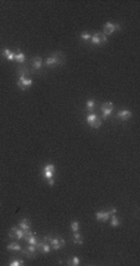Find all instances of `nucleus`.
<instances>
[{
  "instance_id": "nucleus-19",
  "label": "nucleus",
  "mask_w": 140,
  "mask_h": 266,
  "mask_svg": "<svg viewBox=\"0 0 140 266\" xmlns=\"http://www.w3.org/2000/svg\"><path fill=\"white\" fill-rule=\"evenodd\" d=\"M73 243L77 244V245H82L83 244V238H82V235L78 231L73 233Z\"/></svg>"
},
{
  "instance_id": "nucleus-3",
  "label": "nucleus",
  "mask_w": 140,
  "mask_h": 266,
  "mask_svg": "<svg viewBox=\"0 0 140 266\" xmlns=\"http://www.w3.org/2000/svg\"><path fill=\"white\" fill-rule=\"evenodd\" d=\"M44 240L47 241V243L51 245V248H52L53 250H60V249L63 248L65 244H66L65 239H63V238H60V236H51V235H47V236H45Z\"/></svg>"
},
{
  "instance_id": "nucleus-25",
  "label": "nucleus",
  "mask_w": 140,
  "mask_h": 266,
  "mask_svg": "<svg viewBox=\"0 0 140 266\" xmlns=\"http://www.w3.org/2000/svg\"><path fill=\"white\" fill-rule=\"evenodd\" d=\"M86 108H87V110H88V111H92L94 108H95V102H94L93 99H89V100H87Z\"/></svg>"
},
{
  "instance_id": "nucleus-4",
  "label": "nucleus",
  "mask_w": 140,
  "mask_h": 266,
  "mask_svg": "<svg viewBox=\"0 0 140 266\" xmlns=\"http://www.w3.org/2000/svg\"><path fill=\"white\" fill-rule=\"evenodd\" d=\"M86 120H87V123L91 125V128H94V129H98V128H100V125H102V120H100V118H99L95 113H89V114H87Z\"/></svg>"
},
{
  "instance_id": "nucleus-1",
  "label": "nucleus",
  "mask_w": 140,
  "mask_h": 266,
  "mask_svg": "<svg viewBox=\"0 0 140 266\" xmlns=\"http://www.w3.org/2000/svg\"><path fill=\"white\" fill-rule=\"evenodd\" d=\"M27 68L20 66L19 69H17V73H19V81H17V87L21 89V91H26L29 87L32 86V79L31 78H27Z\"/></svg>"
},
{
  "instance_id": "nucleus-2",
  "label": "nucleus",
  "mask_w": 140,
  "mask_h": 266,
  "mask_svg": "<svg viewBox=\"0 0 140 266\" xmlns=\"http://www.w3.org/2000/svg\"><path fill=\"white\" fill-rule=\"evenodd\" d=\"M45 63H46L47 67H56V66L63 64L65 63V56L62 52H53L50 57H47Z\"/></svg>"
},
{
  "instance_id": "nucleus-24",
  "label": "nucleus",
  "mask_w": 140,
  "mask_h": 266,
  "mask_svg": "<svg viewBox=\"0 0 140 266\" xmlns=\"http://www.w3.org/2000/svg\"><path fill=\"white\" fill-rule=\"evenodd\" d=\"M71 230H72L73 233L80 230V222H78V220H73V222H71Z\"/></svg>"
},
{
  "instance_id": "nucleus-22",
  "label": "nucleus",
  "mask_w": 140,
  "mask_h": 266,
  "mask_svg": "<svg viewBox=\"0 0 140 266\" xmlns=\"http://www.w3.org/2000/svg\"><path fill=\"white\" fill-rule=\"evenodd\" d=\"M120 225V219L115 215V214H112V219H110V226L115 228V226H119Z\"/></svg>"
},
{
  "instance_id": "nucleus-12",
  "label": "nucleus",
  "mask_w": 140,
  "mask_h": 266,
  "mask_svg": "<svg viewBox=\"0 0 140 266\" xmlns=\"http://www.w3.org/2000/svg\"><path fill=\"white\" fill-rule=\"evenodd\" d=\"M37 251V245H31V244H27V248L24 250V254L27 255L29 258H34L35 254Z\"/></svg>"
},
{
  "instance_id": "nucleus-27",
  "label": "nucleus",
  "mask_w": 140,
  "mask_h": 266,
  "mask_svg": "<svg viewBox=\"0 0 140 266\" xmlns=\"http://www.w3.org/2000/svg\"><path fill=\"white\" fill-rule=\"evenodd\" d=\"M47 183H48V186H53V184H55V180H53V178L47 180Z\"/></svg>"
},
{
  "instance_id": "nucleus-6",
  "label": "nucleus",
  "mask_w": 140,
  "mask_h": 266,
  "mask_svg": "<svg viewBox=\"0 0 140 266\" xmlns=\"http://www.w3.org/2000/svg\"><path fill=\"white\" fill-rule=\"evenodd\" d=\"M113 109H114V105L112 102H107L104 103L103 105L100 106V111H102V118L103 119H108L110 116V114L113 113Z\"/></svg>"
},
{
  "instance_id": "nucleus-11",
  "label": "nucleus",
  "mask_w": 140,
  "mask_h": 266,
  "mask_svg": "<svg viewBox=\"0 0 140 266\" xmlns=\"http://www.w3.org/2000/svg\"><path fill=\"white\" fill-rule=\"evenodd\" d=\"M132 116H133V113H132L130 110H127V109H124V110H120V111L117 114V118H118L119 120H123V121H127V120H129Z\"/></svg>"
},
{
  "instance_id": "nucleus-23",
  "label": "nucleus",
  "mask_w": 140,
  "mask_h": 266,
  "mask_svg": "<svg viewBox=\"0 0 140 266\" xmlns=\"http://www.w3.org/2000/svg\"><path fill=\"white\" fill-rule=\"evenodd\" d=\"M80 263H81V260H80L78 256H73V258H71V259L67 261L68 265H73V266H78L80 265Z\"/></svg>"
},
{
  "instance_id": "nucleus-9",
  "label": "nucleus",
  "mask_w": 140,
  "mask_h": 266,
  "mask_svg": "<svg viewBox=\"0 0 140 266\" xmlns=\"http://www.w3.org/2000/svg\"><path fill=\"white\" fill-rule=\"evenodd\" d=\"M112 213H110V209L109 211H99V212L95 213V219L98 222H108L109 218H110Z\"/></svg>"
},
{
  "instance_id": "nucleus-5",
  "label": "nucleus",
  "mask_w": 140,
  "mask_h": 266,
  "mask_svg": "<svg viewBox=\"0 0 140 266\" xmlns=\"http://www.w3.org/2000/svg\"><path fill=\"white\" fill-rule=\"evenodd\" d=\"M117 30H122V26L119 24H113V22H107L104 26H103V34L105 36L108 35H112L114 31Z\"/></svg>"
},
{
  "instance_id": "nucleus-7",
  "label": "nucleus",
  "mask_w": 140,
  "mask_h": 266,
  "mask_svg": "<svg viewBox=\"0 0 140 266\" xmlns=\"http://www.w3.org/2000/svg\"><path fill=\"white\" fill-rule=\"evenodd\" d=\"M55 165L53 163H47L46 166H44L42 168V176L45 180H51L53 178V175H55Z\"/></svg>"
},
{
  "instance_id": "nucleus-26",
  "label": "nucleus",
  "mask_w": 140,
  "mask_h": 266,
  "mask_svg": "<svg viewBox=\"0 0 140 266\" xmlns=\"http://www.w3.org/2000/svg\"><path fill=\"white\" fill-rule=\"evenodd\" d=\"M91 37H92V35H91L89 32H87V31L81 32V39H82L83 41H91Z\"/></svg>"
},
{
  "instance_id": "nucleus-13",
  "label": "nucleus",
  "mask_w": 140,
  "mask_h": 266,
  "mask_svg": "<svg viewBox=\"0 0 140 266\" xmlns=\"http://www.w3.org/2000/svg\"><path fill=\"white\" fill-rule=\"evenodd\" d=\"M37 249H39L42 254H48V253L51 251V245H50L47 241H45V240H44V241H41V243L39 241V244H37Z\"/></svg>"
},
{
  "instance_id": "nucleus-14",
  "label": "nucleus",
  "mask_w": 140,
  "mask_h": 266,
  "mask_svg": "<svg viewBox=\"0 0 140 266\" xmlns=\"http://www.w3.org/2000/svg\"><path fill=\"white\" fill-rule=\"evenodd\" d=\"M19 228H21L24 231H27V230H31V225H30V222L27 218H22L20 222H19Z\"/></svg>"
},
{
  "instance_id": "nucleus-8",
  "label": "nucleus",
  "mask_w": 140,
  "mask_h": 266,
  "mask_svg": "<svg viewBox=\"0 0 140 266\" xmlns=\"http://www.w3.org/2000/svg\"><path fill=\"white\" fill-rule=\"evenodd\" d=\"M9 236L11 239H15V240H20L24 238V230L21 228H17V226H12L10 230H9Z\"/></svg>"
},
{
  "instance_id": "nucleus-16",
  "label": "nucleus",
  "mask_w": 140,
  "mask_h": 266,
  "mask_svg": "<svg viewBox=\"0 0 140 266\" xmlns=\"http://www.w3.org/2000/svg\"><path fill=\"white\" fill-rule=\"evenodd\" d=\"M1 54H2L6 59H9V61H14V59H15V53L12 52L11 50H9V49H4L2 52H1Z\"/></svg>"
},
{
  "instance_id": "nucleus-15",
  "label": "nucleus",
  "mask_w": 140,
  "mask_h": 266,
  "mask_svg": "<svg viewBox=\"0 0 140 266\" xmlns=\"http://www.w3.org/2000/svg\"><path fill=\"white\" fill-rule=\"evenodd\" d=\"M6 249H7L9 251H22L21 245L17 244V243H10V244H7V245H6Z\"/></svg>"
},
{
  "instance_id": "nucleus-17",
  "label": "nucleus",
  "mask_w": 140,
  "mask_h": 266,
  "mask_svg": "<svg viewBox=\"0 0 140 266\" xmlns=\"http://www.w3.org/2000/svg\"><path fill=\"white\" fill-rule=\"evenodd\" d=\"M100 34L99 32H95L92 35V37H91V44L93 45V46H99V45H102V42H100V36H99Z\"/></svg>"
},
{
  "instance_id": "nucleus-21",
  "label": "nucleus",
  "mask_w": 140,
  "mask_h": 266,
  "mask_svg": "<svg viewBox=\"0 0 140 266\" xmlns=\"http://www.w3.org/2000/svg\"><path fill=\"white\" fill-rule=\"evenodd\" d=\"M25 240L27 241V244H31V245H37V244H39V240H37V238H36L35 233H34V234H31L30 236H27Z\"/></svg>"
},
{
  "instance_id": "nucleus-18",
  "label": "nucleus",
  "mask_w": 140,
  "mask_h": 266,
  "mask_svg": "<svg viewBox=\"0 0 140 266\" xmlns=\"http://www.w3.org/2000/svg\"><path fill=\"white\" fill-rule=\"evenodd\" d=\"M25 59H26V57H25V54H24L22 52L17 51V52L15 53V59H14V61H16L19 64H24Z\"/></svg>"
},
{
  "instance_id": "nucleus-20",
  "label": "nucleus",
  "mask_w": 140,
  "mask_h": 266,
  "mask_svg": "<svg viewBox=\"0 0 140 266\" xmlns=\"http://www.w3.org/2000/svg\"><path fill=\"white\" fill-rule=\"evenodd\" d=\"M9 265L10 266H22V265H25V263H24V260L19 259V258H14V259H11V260L9 261Z\"/></svg>"
},
{
  "instance_id": "nucleus-10",
  "label": "nucleus",
  "mask_w": 140,
  "mask_h": 266,
  "mask_svg": "<svg viewBox=\"0 0 140 266\" xmlns=\"http://www.w3.org/2000/svg\"><path fill=\"white\" fill-rule=\"evenodd\" d=\"M42 66H44V62H42V58H41V57L36 56V57H34V58L31 59V67H32V69H34L35 72L42 69Z\"/></svg>"
}]
</instances>
